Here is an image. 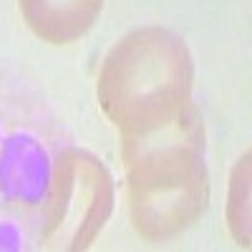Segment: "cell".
<instances>
[{
  "label": "cell",
  "mask_w": 252,
  "mask_h": 252,
  "mask_svg": "<svg viewBox=\"0 0 252 252\" xmlns=\"http://www.w3.org/2000/svg\"><path fill=\"white\" fill-rule=\"evenodd\" d=\"M194 63L184 38L146 26L126 33L98 71V103L121 141H136L177 124L189 109Z\"/></svg>",
  "instance_id": "obj_1"
},
{
  "label": "cell",
  "mask_w": 252,
  "mask_h": 252,
  "mask_svg": "<svg viewBox=\"0 0 252 252\" xmlns=\"http://www.w3.org/2000/svg\"><path fill=\"white\" fill-rule=\"evenodd\" d=\"M121 144L129 172V215L136 235L164 242L197 222L209 199L199 111L192 106L177 124Z\"/></svg>",
  "instance_id": "obj_2"
},
{
  "label": "cell",
  "mask_w": 252,
  "mask_h": 252,
  "mask_svg": "<svg viewBox=\"0 0 252 252\" xmlns=\"http://www.w3.org/2000/svg\"><path fill=\"white\" fill-rule=\"evenodd\" d=\"M114 209V179L94 154L83 149L61 152L48 179L46 250H86L103 229Z\"/></svg>",
  "instance_id": "obj_3"
},
{
  "label": "cell",
  "mask_w": 252,
  "mask_h": 252,
  "mask_svg": "<svg viewBox=\"0 0 252 252\" xmlns=\"http://www.w3.org/2000/svg\"><path fill=\"white\" fill-rule=\"evenodd\" d=\"M28 28L48 43L63 46L86 35L103 0H18Z\"/></svg>",
  "instance_id": "obj_4"
},
{
  "label": "cell",
  "mask_w": 252,
  "mask_h": 252,
  "mask_svg": "<svg viewBox=\"0 0 252 252\" xmlns=\"http://www.w3.org/2000/svg\"><path fill=\"white\" fill-rule=\"evenodd\" d=\"M48 182V164L43 149L31 136H13L0 154V187L5 197L20 202H38Z\"/></svg>",
  "instance_id": "obj_5"
},
{
  "label": "cell",
  "mask_w": 252,
  "mask_h": 252,
  "mask_svg": "<svg viewBox=\"0 0 252 252\" xmlns=\"http://www.w3.org/2000/svg\"><path fill=\"white\" fill-rule=\"evenodd\" d=\"M229 229L240 245H250V152L237 161L229 187Z\"/></svg>",
  "instance_id": "obj_6"
}]
</instances>
